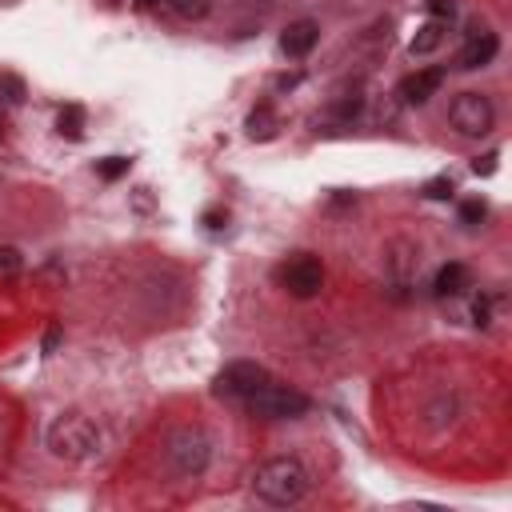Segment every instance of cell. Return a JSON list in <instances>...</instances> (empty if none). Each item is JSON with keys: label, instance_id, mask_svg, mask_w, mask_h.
<instances>
[{"label": "cell", "instance_id": "obj_14", "mask_svg": "<svg viewBox=\"0 0 512 512\" xmlns=\"http://www.w3.org/2000/svg\"><path fill=\"white\" fill-rule=\"evenodd\" d=\"M248 136H252V140L276 136V112H272V108H256V112L248 116Z\"/></svg>", "mask_w": 512, "mask_h": 512}, {"label": "cell", "instance_id": "obj_20", "mask_svg": "<svg viewBox=\"0 0 512 512\" xmlns=\"http://www.w3.org/2000/svg\"><path fill=\"white\" fill-rule=\"evenodd\" d=\"M424 4H428V12H432L436 20H448V16H452V8H456L452 0H424Z\"/></svg>", "mask_w": 512, "mask_h": 512}, {"label": "cell", "instance_id": "obj_21", "mask_svg": "<svg viewBox=\"0 0 512 512\" xmlns=\"http://www.w3.org/2000/svg\"><path fill=\"white\" fill-rule=\"evenodd\" d=\"M472 316H476V324L484 328V324H488V300H476V304H472Z\"/></svg>", "mask_w": 512, "mask_h": 512}, {"label": "cell", "instance_id": "obj_10", "mask_svg": "<svg viewBox=\"0 0 512 512\" xmlns=\"http://www.w3.org/2000/svg\"><path fill=\"white\" fill-rule=\"evenodd\" d=\"M440 84H444V68H424V72L404 76L400 96H404L408 104H428V100L440 92Z\"/></svg>", "mask_w": 512, "mask_h": 512}, {"label": "cell", "instance_id": "obj_7", "mask_svg": "<svg viewBox=\"0 0 512 512\" xmlns=\"http://www.w3.org/2000/svg\"><path fill=\"white\" fill-rule=\"evenodd\" d=\"M272 376L260 368V364H252V360H236V364H228L220 376H216V392L220 396H228V400H248L260 384H268Z\"/></svg>", "mask_w": 512, "mask_h": 512}, {"label": "cell", "instance_id": "obj_5", "mask_svg": "<svg viewBox=\"0 0 512 512\" xmlns=\"http://www.w3.org/2000/svg\"><path fill=\"white\" fill-rule=\"evenodd\" d=\"M208 460H212V440H208V432H200V428H180V432H172V440H168V464H172L180 476H200V472L208 468Z\"/></svg>", "mask_w": 512, "mask_h": 512}, {"label": "cell", "instance_id": "obj_17", "mask_svg": "<svg viewBox=\"0 0 512 512\" xmlns=\"http://www.w3.org/2000/svg\"><path fill=\"white\" fill-rule=\"evenodd\" d=\"M484 216H488V204H484V200H464V204H460V224L472 228V224H480Z\"/></svg>", "mask_w": 512, "mask_h": 512}, {"label": "cell", "instance_id": "obj_23", "mask_svg": "<svg viewBox=\"0 0 512 512\" xmlns=\"http://www.w3.org/2000/svg\"><path fill=\"white\" fill-rule=\"evenodd\" d=\"M104 4H120V0H104Z\"/></svg>", "mask_w": 512, "mask_h": 512}, {"label": "cell", "instance_id": "obj_6", "mask_svg": "<svg viewBox=\"0 0 512 512\" xmlns=\"http://www.w3.org/2000/svg\"><path fill=\"white\" fill-rule=\"evenodd\" d=\"M276 280L288 288V296H296V300H312V296L324 288V268H320L316 256L296 252L292 260H284V264L276 268Z\"/></svg>", "mask_w": 512, "mask_h": 512}, {"label": "cell", "instance_id": "obj_9", "mask_svg": "<svg viewBox=\"0 0 512 512\" xmlns=\"http://www.w3.org/2000/svg\"><path fill=\"white\" fill-rule=\"evenodd\" d=\"M496 52H500V40H496L492 32H484V28H480V32H472V36L464 40V48H460L456 64L472 72V68H484V64H488Z\"/></svg>", "mask_w": 512, "mask_h": 512}, {"label": "cell", "instance_id": "obj_18", "mask_svg": "<svg viewBox=\"0 0 512 512\" xmlns=\"http://www.w3.org/2000/svg\"><path fill=\"white\" fill-rule=\"evenodd\" d=\"M0 92H4L8 104H20V100H24V84H20L16 76H8V72H0Z\"/></svg>", "mask_w": 512, "mask_h": 512}, {"label": "cell", "instance_id": "obj_15", "mask_svg": "<svg viewBox=\"0 0 512 512\" xmlns=\"http://www.w3.org/2000/svg\"><path fill=\"white\" fill-rule=\"evenodd\" d=\"M180 20H204L212 12V0H164Z\"/></svg>", "mask_w": 512, "mask_h": 512}, {"label": "cell", "instance_id": "obj_8", "mask_svg": "<svg viewBox=\"0 0 512 512\" xmlns=\"http://www.w3.org/2000/svg\"><path fill=\"white\" fill-rule=\"evenodd\" d=\"M320 40V24L316 20H292L284 32H280V52L288 60H304Z\"/></svg>", "mask_w": 512, "mask_h": 512}, {"label": "cell", "instance_id": "obj_19", "mask_svg": "<svg viewBox=\"0 0 512 512\" xmlns=\"http://www.w3.org/2000/svg\"><path fill=\"white\" fill-rule=\"evenodd\" d=\"M424 196H428V200H448V196H452V180H448V176L428 180V184H424Z\"/></svg>", "mask_w": 512, "mask_h": 512}, {"label": "cell", "instance_id": "obj_12", "mask_svg": "<svg viewBox=\"0 0 512 512\" xmlns=\"http://www.w3.org/2000/svg\"><path fill=\"white\" fill-rule=\"evenodd\" d=\"M444 36H448V20H428L416 36H412V56H428V52H436L440 44H444Z\"/></svg>", "mask_w": 512, "mask_h": 512}, {"label": "cell", "instance_id": "obj_13", "mask_svg": "<svg viewBox=\"0 0 512 512\" xmlns=\"http://www.w3.org/2000/svg\"><path fill=\"white\" fill-rule=\"evenodd\" d=\"M56 128H60V136H68V140H80V136H84V108H80V104H64L60 116H56Z\"/></svg>", "mask_w": 512, "mask_h": 512}, {"label": "cell", "instance_id": "obj_3", "mask_svg": "<svg viewBox=\"0 0 512 512\" xmlns=\"http://www.w3.org/2000/svg\"><path fill=\"white\" fill-rule=\"evenodd\" d=\"M244 408L248 412H256V416H264V420H296V416H308V408H312V400L304 396V392H296V388H288V384H260L248 400H244Z\"/></svg>", "mask_w": 512, "mask_h": 512}, {"label": "cell", "instance_id": "obj_1", "mask_svg": "<svg viewBox=\"0 0 512 512\" xmlns=\"http://www.w3.org/2000/svg\"><path fill=\"white\" fill-rule=\"evenodd\" d=\"M252 492L272 508H292L308 496V468L296 456H272L252 472Z\"/></svg>", "mask_w": 512, "mask_h": 512}, {"label": "cell", "instance_id": "obj_16", "mask_svg": "<svg viewBox=\"0 0 512 512\" xmlns=\"http://www.w3.org/2000/svg\"><path fill=\"white\" fill-rule=\"evenodd\" d=\"M128 164H132V160H124V156H104V160L96 164V172H100L104 180H120V176L128 172Z\"/></svg>", "mask_w": 512, "mask_h": 512}, {"label": "cell", "instance_id": "obj_2", "mask_svg": "<svg viewBox=\"0 0 512 512\" xmlns=\"http://www.w3.org/2000/svg\"><path fill=\"white\" fill-rule=\"evenodd\" d=\"M48 452L68 464H84L100 452V428L84 412H60L48 424Z\"/></svg>", "mask_w": 512, "mask_h": 512}, {"label": "cell", "instance_id": "obj_22", "mask_svg": "<svg viewBox=\"0 0 512 512\" xmlns=\"http://www.w3.org/2000/svg\"><path fill=\"white\" fill-rule=\"evenodd\" d=\"M136 4H140V8H152V4H156V0H136Z\"/></svg>", "mask_w": 512, "mask_h": 512}, {"label": "cell", "instance_id": "obj_4", "mask_svg": "<svg viewBox=\"0 0 512 512\" xmlns=\"http://www.w3.org/2000/svg\"><path fill=\"white\" fill-rule=\"evenodd\" d=\"M448 124L460 136H488L492 124H496V108H492V100L484 92H460L448 104Z\"/></svg>", "mask_w": 512, "mask_h": 512}, {"label": "cell", "instance_id": "obj_11", "mask_svg": "<svg viewBox=\"0 0 512 512\" xmlns=\"http://www.w3.org/2000/svg\"><path fill=\"white\" fill-rule=\"evenodd\" d=\"M432 288H436V296H460L464 288H472V272L464 268V264H444L440 272H436V280H432Z\"/></svg>", "mask_w": 512, "mask_h": 512}]
</instances>
